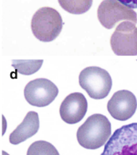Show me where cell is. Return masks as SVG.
Masks as SVG:
<instances>
[{
  "mask_svg": "<svg viewBox=\"0 0 137 155\" xmlns=\"http://www.w3.org/2000/svg\"><path fill=\"white\" fill-rule=\"evenodd\" d=\"M111 134V123L107 117L101 114H94L78 128L77 142L84 148L96 150L105 145Z\"/></svg>",
  "mask_w": 137,
  "mask_h": 155,
  "instance_id": "obj_1",
  "label": "cell"
},
{
  "mask_svg": "<svg viewBox=\"0 0 137 155\" xmlns=\"http://www.w3.org/2000/svg\"><path fill=\"white\" fill-rule=\"evenodd\" d=\"M58 95V88L52 81L38 78L30 81L25 87L24 96L30 105L44 107L51 104Z\"/></svg>",
  "mask_w": 137,
  "mask_h": 155,
  "instance_id": "obj_7",
  "label": "cell"
},
{
  "mask_svg": "<svg viewBox=\"0 0 137 155\" xmlns=\"http://www.w3.org/2000/svg\"><path fill=\"white\" fill-rule=\"evenodd\" d=\"M2 155H9V154L7 153V152H6V151L2 150Z\"/></svg>",
  "mask_w": 137,
  "mask_h": 155,
  "instance_id": "obj_15",
  "label": "cell"
},
{
  "mask_svg": "<svg viewBox=\"0 0 137 155\" xmlns=\"http://www.w3.org/2000/svg\"><path fill=\"white\" fill-rule=\"evenodd\" d=\"M93 0H58L59 4L63 10L73 14L82 15L89 11Z\"/></svg>",
  "mask_w": 137,
  "mask_h": 155,
  "instance_id": "obj_11",
  "label": "cell"
},
{
  "mask_svg": "<svg viewBox=\"0 0 137 155\" xmlns=\"http://www.w3.org/2000/svg\"><path fill=\"white\" fill-rule=\"evenodd\" d=\"M26 155H60L54 145L46 141H36L28 148Z\"/></svg>",
  "mask_w": 137,
  "mask_h": 155,
  "instance_id": "obj_13",
  "label": "cell"
},
{
  "mask_svg": "<svg viewBox=\"0 0 137 155\" xmlns=\"http://www.w3.org/2000/svg\"><path fill=\"white\" fill-rule=\"evenodd\" d=\"M79 84L94 100L107 97L112 86L109 73L101 68L87 67L79 75Z\"/></svg>",
  "mask_w": 137,
  "mask_h": 155,
  "instance_id": "obj_3",
  "label": "cell"
},
{
  "mask_svg": "<svg viewBox=\"0 0 137 155\" xmlns=\"http://www.w3.org/2000/svg\"><path fill=\"white\" fill-rule=\"evenodd\" d=\"M97 17L101 25L108 30L112 29L122 20L137 23V14L117 0H103L97 9Z\"/></svg>",
  "mask_w": 137,
  "mask_h": 155,
  "instance_id": "obj_5",
  "label": "cell"
},
{
  "mask_svg": "<svg viewBox=\"0 0 137 155\" xmlns=\"http://www.w3.org/2000/svg\"><path fill=\"white\" fill-rule=\"evenodd\" d=\"M60 13L52 7H42L33 15L31 30L36 38L43 42L55 40L63 28Z\"/></svg>",
  "mask_w": 137,
  "mask_h": 155,
  "instance_id": "obj_2",
  "label": "cell"
},
{
  "mask_svg": "<svg viewBox=\"0 0 137 155\" xmlns=\"http://www.w3.org/2000/svg\"><path fill=\"white\" fill-rule=\"evenodd\" d=\"M88 110V102L81 92L69 94L65 98L60 107L62 119L68 124H75L82 121Z\"/></svg>",
  "mask_w": 137,
  "mask_h": 155,
  "instance_id": "obj_9",
  "label": "cell"
},
{
  "mask_svg": "<svg viewBox=\"0 0 137 155\" xmlns=\"http://www.w3.org/2000/svg\"><path fill=\"white\" fill-rule=\"evenodd\" d=\"M43 60H13L12 67L18 73L22 75H32L40 69Z\"/></svg>",
  "mask_w": 137,
  "mask_h": 155,
  "instance_id": "obj_12",
  "label": "cell"
},
{
  "mask_svg": "<svg viewBox=\"0 0 137 155\" xmlns=\"http://www.w3.org/2000/svg\"><path fill=\"white\" fill-rule=\"evenodd\" d=\"M39 129V117L35 111H29L23 121L18 126L9 137L11 144L18 145L37 134Z\"/></svg>",
  "mask_w": 137,
  "mask_h": 155,
  "instance_id": "obj_10",
  "label": "cell"
},
{
  "mask_svg": "<svg viewBox=\"0 0 137 155\" xmlns=\"http://www.w3.org/2000/svg\"><path fill=\"white\" fill-rule=\"evenodd\" d=\"M107 108L113 119L126 121L133 116L136 110V98L130 91L120 90L113 94L108 102Z\"/></svg>",
  "mask_w": 137,
  "mask_h": 155,
  "instance_id": "obj_8",
  "label": "cell"
},
{
  "mask_svg": "<svg viewBox=\"0 0 137 155\" xmlns=\"http://www.w3.org/2000/svg\"><path fill=\"white\" fill-rule=\"evenodd\" d=\"M101 155H137V123L116 130Z\"/></svg>",
  "mask_w": 137,
  "mask_h": 155,
  "instance_id": "obj_4",
  "label": "cell"
},
{
  "mask_svg": "<svg viewBox=\"0 0 137 155\" xmlns=\"http://www.w3.org/2000/svg\"><path fill=\"white\" fill-rule=\"evenodd\" d=\"M117 1L131 9H137V0H117Z\"/></svg>",
  "mask_w": 137,
  "mask_h": 155,
  "instance_id": "obj_14",
  "label": "cell"
},
{
  "mask_svg": "<svg viewBox=\"0 0 137 155\" xmlns=\"http://www.w3.org/2000/svg\"><path fill=\"white\" fill-rule=\"evenodd\" d=\"M110 45L118 56L137 55V27L132 21L119 24L111 36Z\"/></svg>",
  "mask_w": 137,
  "mask_h": 155,
  "instance_id": "obj_6",
  "label": "cell"
}]
</instances>
